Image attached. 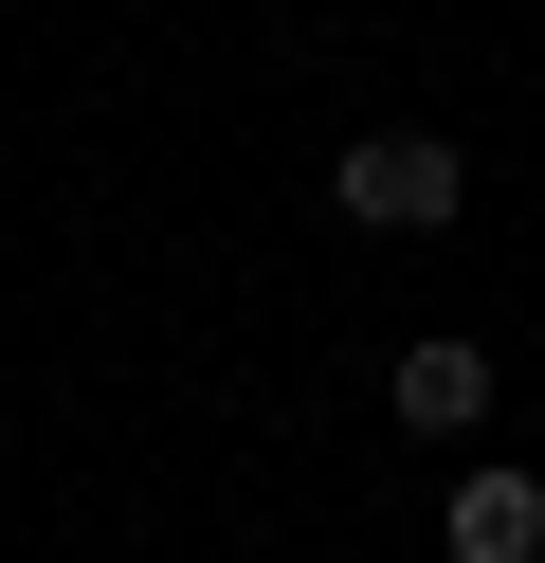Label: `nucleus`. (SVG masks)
<instances>
[{"mask_svg":"<svg viewBox=\"0 0 545 563\" xmlns=\"http://www.w3.org/2000/svg\"><path fill=\"white\" fill-rule=\"evenodd\" d=\"M327 200H346L363 236H436V219L472 200V164L436 146V128H382V146H346V164H327Z\"/></svg>","mask_w":545,"mask_h":563,"instance_id":"f257e3e1","label":"nucleus"},{"mask_svg":"<svg viewBox=\"0 0 545 563\" xmlns=\"http://www.w3.org/2000/svg\"><path fill=\"white\" fill-rule=\"evenodd\" d=\"M455 563H545V473H455Z\"/></svg>","mask_w":545,"mask_h":563,"instance_id":"f03ea898","label":"nucleus"},{"mask_svg":"<svg viewBox=\"0 0 545 563\" xmlns=\"http://www.w3.org/2000/svg\"><path fill=\"white\" fill-rule=\"evenodd\" d=\"M400 418H418V437H472V418H491V364H472V345H400V382H382Z\"/></svg>","mask_w":545,"mask_h":563,"instance_id":"7ed1b4c3","label":"nucleus"}]
</instances>
